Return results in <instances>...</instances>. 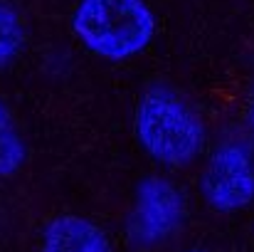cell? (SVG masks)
Segmentation results:
<instances>
[{
  "instance_id": "cell-4",
  "label": "cell",
  "mask_w": 254,
  "mask_h": 252,
  "mask_svg": "<svg viewBox=\"0 0 254 252\" xmlns=\"http://www.w3.org/2000/svg\"><path fill=\"white\" fill-rule=\"evenodd\" d=\"M183 195L180 190L163 180V178H148L138 185L136 193V208L131 215V230L133 238L143 245H153L170 238L180 220H183Z\"/></svg>"
},
{
  "instance_id": "cell-3",
  "label": "cell",
  "mask_w": 254,
  "mask_h": 252,
  "mask_svg": "<svg viewBox=\"0 0 254 252\" xmlns=\"http://www.w3.org/2000/svg\"><path fill=\"white\" fill-rule=\"evenodd\" d=\"M202 198L220 213H235L254 200V159L247 146L220 144L200 178Z\"/></svg>"
},
{
  "instance_id": "cell-7",
  "label": "cell",
  "mask_w": 254,
  "mask_h": 252,
  "mask_svg": "<svg viewBox=\"0 0 254 252\" xmlns=\"http://www.w3.org/2000/svg\"><path fill=\"white\" fill-rule=\"evenodd\" d=\"M25 161V146L22 139L10 119V114L0 104V178L12 175Z\"/></svg>"
},
{
  "instance_id": "cell-8",
  "label": "cell",
  "mask_w": 254,
  "mask_h": 252,
  "mask_svg": "<svg viewBox=\"0 0 254 252\" xmlns=\"http://www.w3.org/2000/svg\"><path fill=\"white\" fill-rule=\"evenodd\" d=\"M250 124H252V129H254V94H252V104H250Z\"/></svg>"
},
{
  "instance_id": "cell-6",
  "label": "cell",
  "mask_w": 254,
  "mask_h": 252,
  "mask_svg": "<svg viewBox=\"0 0 254 252\" xmlns=\"http://www.w3.org/2000/svg\"><path fill=\"white\" fill-rule=\"evenodd\" d=\"M25 45V27L17 10L0 0V67L10 65Z\"/></svg>"
},
{
  "instance_id": "cell-5",
  "label": "cell",
  "mask_w": 254,
  "mask_h": 252,
  "mask_svg": "<svg viewBox=\"0 0 254 252\" xmlns=\"http://www.w3.org/2000/svg\"><path fill=\"white\" fill-rule=\"evenodd\" d=\"M42 252H114L109 238L77 215H60L42 233Z\"/></svg>"
},
{
  "instance_id": "cell-2",
  "label": "cell",
  "mask_w": 254,
  "mask_h": 252,
  "mask_svg": "<svg viewBox=\"0 0 254 252\" xmlns=\"http://www.w3.org/2000/svg\"><path fill=\"white\" fill-rule=\"evenodd\" d=\"M133 126L143 151L166 166H183L202 149V126L197 116L178 96L166 91L143 96Z\"/></svg>"
},
{
  "instance_id": "cell-1",
  "label": "cell",
  "mask_w": 254,
  "mask_h": 252,
  "mask_svg": "<svg viewBox=\"0 0 254 252\" xmlns=\"http://www.w3.org/2000/svg\"><path fill=\"white\" fill-rule=\"evenodd\" d=\"M74 32L86 50L104 60H128L153 40V15L143 0H82Z\"/></svg>"
}]
</instances>
